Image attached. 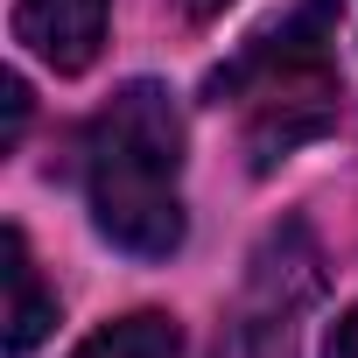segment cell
<instances>
[{
    "label": "cell",
    "instance_id": "obj_7",
    "mask_svg": "<svg viewBox=\"0 0 358 358\" xmlns=\"http://www.w3.org/2000/svg\"><path fill=\"white\" fill-rule=\"evenodd\" d=\"M0 92H8V141H0V148H15V141H22V120H29V85L8 71V85H0Z\"/></svg>",
    "mask_w": 358,
    "mask_h": 358
},
{
    "label": "cell",
    "instance_id": "obj_6",
    "mask_svg": "<svg viewBox=\"0 0 358 358\" xmlns=\"http://www.w3.org/2000/svg\"><path fill=\"white\" fill-rule=\"evenodd\" d=\"M71 358H183V330H176V316H162V309H134V316L92 330Z\"/></svg>",
    "mask_w": 358,
    "mask_h": 358
},
{
    "label": "cell",
    "instance_id": "obj_1",
    "mask_svg": "<svg viewBox=\"0 0 358 358\" xmlns=\"http://www.w3.org/2000/svg\"><path fill=\"white\" fill-rule=\"evenodd\" d=\"M78 176L92 225L120 253L169 260L183 246V113L169 85H120L78 134Z\"/></svg>",
    "mask_w": 358,
    "mask_h": 358
},
{
    "label": "cell",
    "instance_id": "obj_3",
    "mask_svg": "<svg viewBox=\"0 0 358 358\" xmlns=\"http://www.w3.org/2000/svg\"><path fill=\"white\" fill-rule=\"evenodd\" d=\"M316 288H323V260H316L309 232L302 225L267 232V246L253 253V274H246V302L218 330L211 358H295V316L316 302Z\"/></svg>",
    "mask_w": 358,
    "mask_h": 358
},
{
    "label": "cell",
    "instance_id": "obj_8",
    "mask_svg": "<svg viewBox=\"0 0 358 358\" xmlns=\"http://www.w3.org/2000/svg\"><path fill=\"white\" fill-rule=\"evenodd\" d=\"M323 358H358V302L337 316V330H330V344H323Z\"/></svg>",
    "mask_w": 358,
    "mask_h": 358
},
{
    "label": "cell",
    "instance_id": "obj_5",
    "mask_svg": "<svg viewBox=\"0 0 358 358\" xmlns=\"http://www.w3.org/2000/svg\"><path fill=\"white\" fill-rule=\"evenodd\" d=\"M57 323V295L43 288V267L29 253V232L8 225V358H29Z\"/></svg>",
    "mask_w": 358,
    "mask_h": 358
},
{
    "label": "cell",
    "instance_id": "obj_4",
    "mask_svg": "<svg viewBox=\"0 0 358 358\" xmlns=\"http://www.w3.org/2000/svg\"><path fill=\"white\" fill-rule=\"evenodd\" d=\"M113 0H15V43H29L50 71H85L106 43Z\"/></svg>",
    "mask_w": 358,
    "mask_h": 358
},
{
    "label": "cell",
    "instance_id": "obj_9",
    "mask_svg": "<svg viewBox=\"0 0 358 358\" xmlns=\"http://www.w3.org/2000/svg\"><path fill=\"white\" fill-rule=\"evenodd\" d=\"M169 8H176V15H190V22H211V15L232 8V0H169Z\"/></svg>",
    "mask_w": 358,
    "mask_h": 358
},
{
    "label": "cell",
    "instance_id": "obj_2",
    "mask_svg": "<svg viewBox=\"0 0 358 358\" xmlns=\"http://www.w3.org/2000/svg\"><path fill=\"white\" fill-rule=\"evenodd\" d=\"M337 22H344L337 0H295L239 43V57H225L204 78V99L239 113V148L253 176L281 169L302 141L337 127V99H344Z\"/></svg>",
    "mask_w": 358,
    "mask_h": 358
}]
</instances>
